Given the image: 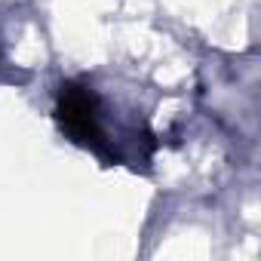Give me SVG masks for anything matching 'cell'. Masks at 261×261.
Masks as SVG:
<instances>
[{
	"instance_id": "cell-1",
	"label": "cell",
	"mask_w": 261,
	"mask_h": 261,
	"mask_svg": "<svg viewBox=\"0 0 261 261\" xmlns=\"http://www.w3.org/2000/svg\"><path fill=\"white\" fill-rule=\"evenodd\" d=\"M56 117H59L62 129H65V133H68L77 145L92 148V151L101 154V157H111V154H108L105 133H101V126H98V105H95V95H92L86 86L62 83Z\"/></svg>"
}]
</instances>
